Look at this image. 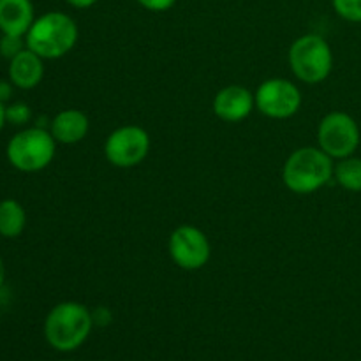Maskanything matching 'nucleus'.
I'll use <instances>...</instances> for the list:
<instances>
[{"instance_id":"obj_1","label":"nucleus","mask_w":361,"mask_h":361,"mask_svg":"<svg viewBox=\"0 0 361 361\" xmlns=\"http://www.w3.org/2000/svg\"><path fill=\"white\" fill-rule=\"evenodd\" d=\"M94 317L80 302H62L53 307L44 319L46 342L60 353L80 349L90 337Z\"/></svg>"},{"instance_id":"obj_2","label":"nucleus","mask_w":361,"mask_h":361,"mask_svg":"<svg viewBox=\"0 0 361 361\" xmlns=\"http://www.w3.org/2000/svg\"><path fill=\"white\" fill-rule=\"evenodd\" d=\"M78 25L69 14L49 11L35 18L30 30L25 35L27 48L44 60L66 56L78 42Z\"/></svg>"},{"instance_id":"obj_3","label":"nucleus","mask_w":361,"mask_h":361,"mask_svg":"<svg viewBox=\"0 0 361 361\" xmlns=\"http://www.w3.org/2000/svg\"><path fill=\"white\" fill-rule=\"evenodd\" d=\"M334 159L319 147H302L293 152L282 168V180L295 194H312L334 178Z\"/></svg>"},{"instance_id":"obj_4","label":"nucleus","mask_w":361,"mask_h":361,"mask_svg":"<svg viewBox=\"0 0 361 361\" xmlns=\"http://www.w3.org/2000/svg\"><path fill=\"white\" fill-rule=\"evenodd\" d=\"M56 141L44 127H27L14 134L7 143V161L23 173L42 171L55 159Z\"/></svg>"},{"instance_id":"obj_5","label":"nucleus","mask_w":361,"mask_h":361,"mask_svg":"<svg viewBox=\"0 0 361 361\" xmlns=\"http://www.w3.org/2000/svg\"><path fill=\"white\" fill-rule=\"evenodd\" d=\"M289 67L300 81L309 85L323 83L334 69V53L324 37L305 34L289 48Z\"/></svg>"},{"instance_id":"obj_6","label":"nucleus","mask_w":361,"mask_h":361,"mask_svg":"<svg viewBox=\"0 0 361 361\" xmlns=\"http://www.w3.org/2000/svg\"><path fill=\"white\" fill-rule=\"evenodd\" d=\"M361 141L360 127L349 113L331 111L317 127V145L331 159L351 157L358 150Z\"/></svg>"},{"instance_id":"obj_7","label":"nucleus","mask_w":361,"mask_h":361,"mask_svg":"<svg viewBox=\"0 0 361 361\" xmlns=\"http://www.w3.org/2000/svg\"><path fill=\"white\" fill-rule=\"evenodd\" d=\"M150 145V136L143 127L123 126L106 137L104 155L116 168H134L147 159Z\"/></svg>"},{"instance_id":"obj_8","label":"nucleus","mask_w":361,"mask_h":361,"mask_svg":"<svg viewBox=\"0 0 361 361\" xmlns=\"http://www.w3.org/2000/svg\"><path fill=\"white\" fill-rule=\"evenodd\" d=\"M256 108L268 118L284 120L296 115L302 106V92L286 78H271L257 87Z\"/></svg>"},{"instance_id":"obj_9","label":"nucleus","mask_w":361,"mask_h":361,"mask_svg":"<svg viewBox=\"0 0 361 361\" xmlns=\"http://www.w3.org/2000/svg\"><path fill=\"white\" fill-rule=\"evenodd\" d=\"M173 263L182 270H201L210 261L212 247L208 236L200 228L190 224L178 226L168 242Z\"/></svg>"},{"instance_id":"obj_10","label":"nucleus","mask_w":361,"mask_h":361,"mask_svg":"<svg viewBox=\"0 0 361 361\" xmlns=\"http://www.w3.org/2000/svg\"><path fill=\"white\" fill-rule=\"evenodd\" d=\"M256 108V97L242 85H229L221 88L214 99V111L221 120L236 123L245 120Z\"/></svg>"},{"instance_id":"obj_11","label":"nucleus","mask_w":361,"mask_h":361,"mask_svg":"<svg viewBox=\"0 0 361 361\" xmlns=\"http://www.w3.org/2000/svg\"><path fill=\"white\" fill-rule=\"evenodd\" d=\"M90 122L88 116L80 109H62L56 113L55 118L49 122V133L55 137L56 143L76 145L87 137Z\"/></svg>"},{"instance_id":"obj_12","label":"nucleus","mask_w":361,"mask_h":361,"mask_svg":"<svg viewBox=\"0 0 361 361\" xmlns=\"http://www.w3.org/2000/svg\"><path fill=\"white\" fill-rule=\"evenodd\" d=\"M44 59L34 53L32 49L25 48L18 53L14 59L9 60V80L14 87L21 90L35 88L44 76Z\"/></svg>"},{"instance_id":"obj_13","label":"nucleus","mask_w":361,"mask_h":361,"mask_svg":"<svg viewBox=\"0 0 361 361\" xmlns=\"http://www.w3.org/2000/svg\"><path fill=\"white\" fill-rule=\"evenodd\" d=\"M32 0H0V32L25 37L34 23Z\"/></svg>"},{"instance_id":"obj_14","label":"nucleus","mask_w":361,"mask_h":361,"mask_svg":"<svg viewBox=\"0 0 361 361\" xmlns=\"http://www.w3.org/2000/svg\"><path fill=\"white\" fill-rule=\"evenodd\" d=\"M27 226V214L16 200L0 201V236L18 238Z\"/></svg>"},{"instance_id":"obj_15","label":"nucleus","mask_w":361,"mask_h":361,"mask_svg":"<svg viewBox=\"0 0 361 361\" xmlns=\"http://www.w3.org/2000/svg\"><path fill=\"white\" fill-rule=\"evenodd\" d=\"M334 176L338 185L349 192H361V159L355 155L341 159L335 166Z\"/></svg>"},{"instance_id":"obj_16","label":"nucleus","mask_w":361,"mask_h":361,"mask_svg":"<svg viewBox=\"0 0 361 361\" xmlns=\"http://www.w3.org/2000/svg\"><path fill=\"white\" fill-rule=\"evenodd\" d=\"M331 6L342 20L361 23V0H331Z\"/></svg>"},{"instance_id":"obj_17","label":"nucleus","mask_w":361,"mask_h":361,"mask_svg":"<svg viewBox=\"0 0 361 361\" xmlns=\"http://www.w3.org/2000/svg\"><path fill=\"white\" fill-rule=\"evenodd\" d=\"M25 48H27V41H25L23 37H20V35L2 34V37H0V55H2L4 59H14V56H16L18 53L23 51Z\"/></svg>"},{"instance_id":"obj_18","label":"nucleus","mask_w":361,"mask_h":361,"mask_svg":"<svg viewBox=\"0 0 361 361\" xmlns=\"http://www.w3.org/2000/svg\"><path fill=\"white\" fill-rule=\"evenodd\" d=\"M6 120L13 126H25L32 120L30 106L25 102H14V104L6 106Z\"/></svg>"},{"instance_id":"obj_19","label":"nucleus","mask_w":361,"mask_h":361,"mask_svg":"<svg viewBox=\"0 0 361 361\" xmlns=\"http://www.w3.org/2000/svg\"><path fill=\"white\" fill-rule=\"evenodd\" d=\"M143 9L152 11V13H164L169 11L176 4V0H136Z\"/></svg>"},{"instance_id":"obj_20","label":"nucleus","mask_w":361,"mask_h":361,"mask_svg":"<svg viewBox=\"0 0 361 361\" xmlns=\"http://www.w3.org/2000/svg\"><path fill=\"white\" fill-rule=\"evenodd\" d=\"M92 317H94V324H97V326H106V324L111 323V314L106 309H97L95 312H92Z\"/></svg>"},{"instance_id":"obj_21","label":"nucleus","mask_w":361,"mask_h":361,"mask_svg":"<svg viewBox=\"0 0 361 361\" xmlns=\"http://www.w3.org/2000/svg\"><path fill=\"white\" fill-rule=\"evenodd\" d=\"M13 87L14 85L11 83V80L9 81L0 80V102L6 104V102L13 97Z\"/></svg>"},{"instance_id":"obj_22","label":"nucleus","mask_w":361,"mask_h":361,"mask_svg":"<svg viewBox=\"0 0 361 361\" xmlns=\"http://www.w3.org/2000/svg\"><path fill=\"white\" fill-rule=\"evenodd\" d=\"M69 6H73L74 9H88V7L95 6L97 0H66Z\"/></svg>"},{"instance_id":"obj_23","label":"nucleus","mask_w":361,"mask_h":361,"mask_svg":"<svg viewBox=\"0 0 361 361\" xmlns=\"http://www.w3.org/2000/svg\"><path fill=\"white\" fill-rule=\"evenodd\" d=\"M6 104L4 102H0V130L4 129V126H6Z\"/></svg>"},{"instance_id":"obj_24","label":"nucleus","mask_w":361,"mask_h":361,"mask_svg":"<svg viewBox=\"0 0 361 361\" xmlns=\"http://www.w3.org/2000/svg\"><path fill=\"white\" fill-rule=\"evenodd\" d=\"M4 281H6V264H4L2 257H0V288L4 286Z\"/></svg>"},{"instance_id":"obj_25","label":"nucleus","mask_w":361,"mask_h":361,"mask_svg":"<svg viewBox=\"0 0 361 361\" xmlns=\"http://www.w3.org/2000/svg\"><path fill=\"white\" fill-rule=\"evenodd\" d=\"M62 361H73V360H62Z\"/></svg>"}]
</instances>
